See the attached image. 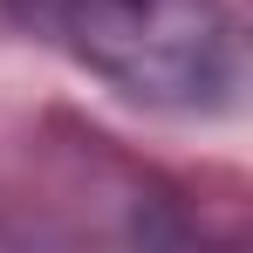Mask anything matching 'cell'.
Returning <instances> with one entry per match:
<instances>
[{
	"mask_svg": "<svg viewBox=\"0 0 253 253\" xmlns=\"http://www.w3.org/2000/svg\"><path fill=\"white\" fill-rule=\"evenodd\" d=\"M48 48L158 110H219L240 89L233 0H7Z\"/></svg>",
	"mask_w": 253,
	"mask_h": 253,
	"instance_id": "6da1fadb",
	"label": "cell"
}]
</instances>
